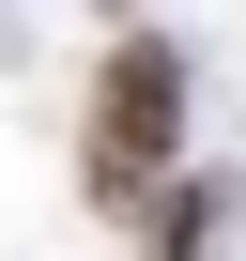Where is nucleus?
Here are the masks:
<instances>
[{
	"instance_id": "2",
	"label": "nucleus",
	"mask_w": 246,
	"mask_h": 261,
	"mask_svg": "<svg viewBox=\"0 0 246 261\" xmlns=\"http://www.w3.org/2000/svg\"><path fill=\"white\" fill-rule=\"evenodd\" d=\"M231 215H246V169H200V185L169 200V230H154V261H215V246H231Z\"/></svg>"
},
{
	"instance_id": "3",
	"label": "nucleus",
	"mask_w": 246,
	"mask_h": 261,
	"mask_svg": "<svg viewBox=\"0 0 246 261\" xmlns=\"http://www.w3.org/2000/svg\"><path fill=\"white\" fill-rule=\"evenodd\" d=\"M108 16H123V0H108Z\"/></svg>"
},
{
	"instance_id": "1",
	"label": "nucleus",
	"mask_w": 246,
	"mask_h": 261,
	"mask_svg": "<svg viewBox=\"0 0 246 261\" xmlns=\"http://www.w3.org/2000/svg\"><path fill=\"white\" fill-rule=\"evenodd\" d=\"M169 169H185V46L169 31H108L92 108H77V185H92V215H139Z\"/></svg>"
}]
</instances>
